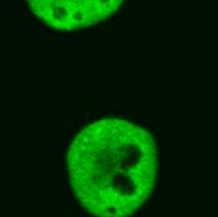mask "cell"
Here are the masks:
<instances>
[{
	"instance_id": "cell-1",
	"label": "cell",
	"mask_w": 218,
	"mask_h": 217,
	"mask_svg": "<svg viewBox=\"0 0 218 217\" xmlns=\"http://www.w3.org/2000/svg\"><path fill=\"white\" fill-rule=\"evenodd\" d=\"M157 144L122 119H103L73 142L68 168L75 196L98 217H125L146 202L157 176Z\"/></svg>"
},
{
	"instance_id": "cell-2",
	"label": "cell",
	"mask_w": 218,
	"mask_h": 217,
	"mask_svg": "<svg viewBox=\"0 0 218 217\" xmlns=\"http://www.w3.org/2000/svg\"><path fill=\"white\" fill-rule=\"evenodd\" d=\"M38 16L58 29L88 27L117 10L120 2H30Z\"/></svg>"
}]
</instances>
